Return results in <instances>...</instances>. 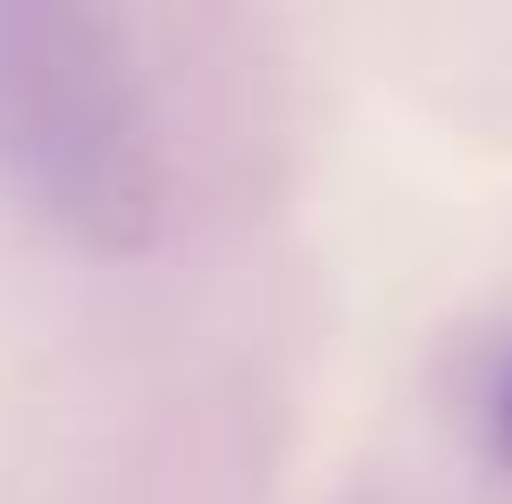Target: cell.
Segmentation results:
<instances>
[{
  "instance_id": "obj_1",
  "label": "cell",
  "mask_w": 512,
  "mask_h": 504,
  "mask_svg": "<svg viewBox=\"0 0 512 504\" xmlns=\"http://www.w3.org/2000/svg\"><path fill=\"white\" fill-rule=\"evenodd\" d=\"M0 160L93 244L152 227V126L110 17L0 9Z\"/></svg>"
},
{
  "instance_id": "obj_2",
  "label": "cell",
  "mask_w": 512,
  "mask_h": 504,
  "mask_svg": "<svg viewBox=\"0 0 512 504\" xmlns=\"http://www.w3.org/2000/svg\"><path fill=\"white\" fill-rule=\"evenodd\" d=\"M479 446H487V462L512 471V336L487 353V370H479Z\"/></svg>"
}]
</instances>
